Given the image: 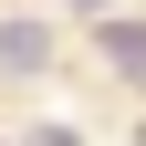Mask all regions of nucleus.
<instances>
[{
	"instance_id": "obj_1",
	"label": "nucleus",
	"mask_w": 146,
	"mask_h": 146,
	"mask_svg": "<svg viewBox=\"0 0 146 146\" xmlns=\"http://www.w3.org/2000/svg\"><path fill=\"white\" fill-rule=\"evenodd\" d=\"M52 63V31L42 21H0V73H42Z\"/></svg>"
},
{
	"instance_id": "obj_2",
	"label": "nucleus",
	"mask_w": 146,
	"mask_h": 146,
	"mask_svg": "<svg viewBox=\"0 0 146 146\" xmlns=\"http://www.w3.org/2000/svg\"><path fill=\"white\" fill-rule=\"evenodd\" d=\"M104 63L125 84H146V21H104Z\"/></svg>"
},
{
	"instance_id": "obj_3",
	"label": "nucleus",
	"mask_w": 146,
	"mask_h": 146,
	"mask_svg": "<svg viewBox=\"0 0 146 146\" xmlns=\"http://www.w3.org/2000/svg\"><path fill=\"white\" fill-rule=\"evenodd\" d=\"M31 146H84V125H31Z\"/></svg>"
}]
</instances>
